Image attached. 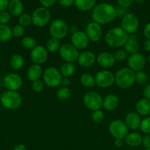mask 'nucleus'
I'll return each instance as SVG.
<instances>
[{
  "label": "nucleus",
  "instance_id": "f257e3e1",
  "mask_svg": "<svg viewBox=\"0 0 150 150\" xmlns=\"http://www.w3.org/2000/svg\"><path fill=\"white\" fill-rule=\"evenodd\" d=\"M116 17V7L107 2L99 3L92 11V18L94 22L100 25L107 24Z\"/></svg>",
  "mask_w": 150,
  "mask_h": 150
},
{
  "label": "nucleus",
  "instance_id": "f03ea898",
  "mask_svg": "<svg viewBox=\"0 0 150 150\" xmlns=\"http://www.w3.org/2000/svg\"><path fill=\"white\" fill-rule=\"evenodd\" d=\"M129 38V35L121 27H113L107 32L104 36L106 44L111 48L124 46Z\"/></svg>",
  "mask_w": 150,
  "mask_h": 150
},
{
  "label": "nucleus",
  "instance_id": "7ed1b4c3",
  "mask_svg": "<svg viewBox=\"0 0 150 150\" xmlns=\"http://www.w3.org/2000/svg\"><path fill=\"white\" fill-rule=\"evenodd\" d=\"M135 83V72L129 67H121L115 73V83L120 89H126Z\"/></svg>",
  "mask_w": 150,
  "mask_h": 150
},
{
  "label": "nucleus",
  "instance_id": "20e7f679",
  "mask_svg": "<svg viewBox=\"0 0 150 150\" xmlns=\"http://www.w3.org/2000/svg\"><path fill=\"white\" fill-rule=\"evenodd\" d=\"M22 97L16 91L6 90L0 96V103L5 109L16 110L21 105Z\"/></svg>",
  "mask_w": 150,
  "mask_h": 150
},
{
  "label": "nucleus",
  "instance_id": "39448f33",
  "mask_svg": "<svg viewBox=\"0 0 150 150\" xmlns=\"http://www.w3.org/2000/svg\"><path fill=\"white\" fill-rule=\"evenodd\" d=\"M43 81L48 87L56 88L60 86L62 76L60 70L54 67H49L43 73Z\"/></svg>",
  "mask_w": 150,
  "mask_h": 150
},
{
  "label": "nucleus",
  "instance_id": "423d86ee",
  "mask_svg": "<svg viewBox=\"0 0 150 150\" xmlns=\"http://www.w3.org/2000/svg\"><path fill=\"white\" fill-rule=\"evenodd\" d=\"M69 26L65 21L62 19H55L50 23L49 28V32L51 38H56L57 40H62L67 36L69 33Z\"/></svg>",
  "mask_w": 150,
  "mask_h": 150
},
{
  "label": "nucleus",
  "instance_id": "0eeeda50",
  "mask_svg": "<svg viewBox=\"0 0 150 150\" xmlns=\"http://www.w3.org/2000/svg\"><path fill=\"white\" fill-rule=\"evenodd\" d=\"M83 103L85 107L91 111L101 110L103 106V98L98 92L91 91L85 94Z\"/></svg>",
  "mask_w": 150,
  "mask_h": 150
},
{
  "label": "nucleus",
  "instance_id": "6e6552de",
  "mask_svg": "<svg viewBox=\"0 0 150 150\" xmlns=\"http://www.w3.org/2000/svg\"><path fill=\"white\" fill-rule=\"evenodd\" d=\"M32 23L38 27H44L49 23L51 19V13L44 7H40L35 9L32 13Z\"/></svg>",
  "mask_w": 150,
  "mask_h": 150
},
{
  "label": "nucleus",
  "instance_id": "1a4fd4ad",
  "mask_svg": "<svg viewBox=\"0 0 150 150\" xmlns=\"http://www.w3.org/2000/svg\"><path fill=\"white\" fill-rule=\"evenodd\" d=\"M108 130L109 133L114 139H124L128 134L129 129L125 124L124 121L121 120H114L109 125Z\"/></svg>",
  "mask_w": 150,
  "mask_h": 150
},
{
  "label": "nucleus",
  "instance_id": "9d476101",
  "mask_svg": "<svg viewBox=\"0 0 150 150\" xmlns=\"http://www.w3.org/2000/svg\"><path fill=\"white\" fill-rule=\"evenodd\" d=\"M96 84L101 89L110 87L115 83V74L107 70L97 72L94 76Z\"/></svg>",
  "mask_w": 150,
  "mask_h": 150
},
{
  "label": "nucleus",
  "instance_id": "9b49d317",
  "mask_svg": "<svg viewBox=\"0 0 150 150\" xmlns=\"http://www.w3.org/2000/svg\"><path fill=\"white\" fill-rule=\"evenodd\" d=\"M139 20L133 13H128L121 18V27L128 35L135 33L139 28Z\"/></svg>",
  "mask_w": 150,
  "mask_h": 150
},
{
  "label": "nucleus",
  "instance_id": "f8f14e48",
  "mask_svg": "<svg viewBox=\"0 0 150 150\" xmlns=\"http://www.w3.org/2000/svg\"><path fill=\"white\" fill-rule=\"evenodd\" d=\"M59 54L62 59L66 62L74 63L77 61L79 52L71 43H65L60 46Z\"/></svg>",
  "mask_w": 150,
  "mask_h": 150
},
{
  "label": "nucleus",
  "instance_id": "ddd939ff",
  "mask_svg": "<svg viewBox=\"0 0 150 150\" xmlns=\"http://www.w3.org/2000/svg\"><path fill=\"white\" fill-rule=\"evenodd\" d=\"M3 84L7 90L17 92L21 88L23 85V80L22 78L17 73H10L4 76Z\"/></svg>",
  "mask_w": 150,
  "mask_h": 150
},
{
  "label": "nucleus",
  "instance_id": "4468645a",
  "mask_svg": "<svg viewBox=\"0 0 150 150\" xmlns=\"http://www.w3.org/2000/svg\"><path fill=\"white\" fill-rule=\"evenodd\" d=\"M49 52L46 47L37 45L33 49L31 50L30 59L33 64H42L47 61Z\"/></svg>",
  "mask_w": 150,
  "mask_h": 150
},
{
  "label": "nucleus",
  "instance_id": "2eb2a0df",
  "mask_svg": "<svg viewBox=\"0 0 150 150\" xmlns=\"http://www.w3.org/2000/svg\"><path fill=\"white\" fill-rule=\"evenodd\" d=\"M146 64V61L145 57L141 53L132 54L128 57V67L134 72L141 71L144 70Z\"/></svg>",
  "mask_w": 150,
  "mask_h": 150
},
{
  "label": "nucleus",
  "instance_id": "dca6fc26",
  "mask_svg": "<svg viewBox=\"0 0 150 150\" xmlns=\"http://www.w3.org/2000/svg\"><path fill=\"white\" fill-rule=\"evenodd\" d=\"M71 44L77 50H84L88 46L90 40L86 33L82 31H77L71 37Z\"/></svg>",
  "mask_w": 150,
  "mask_h": 150
},
{
  "label": "nucleus",
  "instance_id": "f3484780",
  "mask_svg": "<svg viewBox=\"0 0 150 150\" xmlns=\"http://www.w3.org/2000/svg\"><path fill=\"white\" fill-rule=\"evenodd\" d=\"M85 33L90 41L93 42H98L102 36V29L101 25L94 21L90 22L86 26Z\"/></svg>",
  "mask_w": 150,
  "mask_h": 150
},
{
  "label": "nucleus",
  "instance_id": "a211bd4d",
  "mask_svg": "<svg viewBox=\"0 0 150 150\" xmlns=\"http://www.w3.org/2000/svg\"><path fill=\"white\" fill-rule=\"evenodd\" d=\"M96 62L100 67L103 68H110L114 65L116 59L113 54L108 51H102L97 56Z\"/></svg>",
  "mask_w": 150,
  "mask_h": 150
},
{
  "label": "nucleus",
  "instance_id": "6ab92c4d",
  "mask_svg": "<svg viewBox=\"0 0 150 150\" xmlns=\"http://www.w3.org/2000/svg\"><path fill=\"white\" fill-rule=\"evenodd\" d=\"M96 61V57L91 51H85L79 54L77 59L78 64L83 67H89Z\"/></svg>",
  "mask_w": 150,
  "mask_h": 150
},
{
  "label": "nucleus",
  "instance_id": "aec40b11",
  "mask_svg": "<svg viewBox=\"0 0 150 150\" xmlns=\"http://www.w3.org/2000/svg\"><path fill=\"white\" fill-rule=\"evenodd\" d=\"M141 119L139 114L137 112L130 111L127 113L125 116L124 122L126 125L127 126L128 129L135 130L139 128L140 125H141Z\"/></svg>",
  "mask_w": 150,
  "mask_h": 150
},
{
  "label": "nucleus",
  "instance_id": "412c9836",
  "mask_svg": "<svg viewBox=\"0 0 150 150\" xmlns=\"http://www.w3.org/2000/svg\"><path fill=\"white\" fill-rule=\"evenodd\" d=\"M119 98L113 94L107 95L103 98V106L105 111H112L116 110L119 105Z\"/></svg>",
  "mask_w": 150,
  "mask_h": 150
},
{
  "label": "nucleus",
  "instance_id": "4be33fe9",
  "mask_svg": "<svg viewBox=\"0 0 150 150\" xmlns=\"http://www.w3.org/2000/svg\"><path fill=\"white\" fill-rule=\"evenodd\" d=\"M8 12L13 17H19L23 14L24 5L21 0H10L8 4Z\"/></svg>",
  "mask_w": 150,
  "mask_h": 150
},
{
  "label": "nucleus",
  "instance_id": "5701e85b",
  "mask_svg": "<svg viewBox=\"0 0 150 150\" xmlns=\"http://www.w3.org/2000/svg\"><path fill=\"white\" fill-rule=\"evenodd\" d=\"M43 73L44 71H43L42 67L40 64H32L28 68L26 76L30 81L33 82L41 79V76H43Z\"/></svg>",
  "mask_w": 150,
  "mask_h": 150
},
{
  "label": "nucleus",
  "instance_id": "b1692460",
  "mask_svg": "<svg viewBox=\"0 0 150 150\" xmlns=\"http://www.w3.org/2000/svg\"><path fill=\"white\" fill-rule=\"evenodd\" d=\"M143 137L140 133L136 132H132V133H128L126 137L124 138L125 144L131 147H137L141 145L142 144Z\"/></svg>",
  "mask_w": 150,
  "mask_h": 150
},
{
  "label": "nucleus",
  "instance_id": "393cba45",
  "mask_svg": "<svg viewBox=\"0 0 150 150\" xmlns=\"http://www.w3.org/2000/svg\"><path fill=\"white\" fill-rule=\"evenodd\" d=\"M135 110L139 115L147 117L150 114V100L142 98L135 104Z\"/></svg>",
  "mask_w": 150,
  "mask_h": 150
},
{
  "label": "nucleus",
  "instance_id": "a878e982",
  "mask_svg": "<svg viewBox=\"0 0 150 150\" xmlns=\"http://www.w3.org/2000/svg\"><path fill=\"white\" fill-rule=\"evenodd\" d=\"M124 48L125 51L127 54L132 55V54L138 53L140 49V45L136 39H135L132 37L129 36V38L124 45Z\"/></svg>",
  "mask_w": 150,
  "mask_h": 150
},
{
  "label": "nucleus",
  "instance_id": "bb28decb",
  "mask_svg": "<svg viewBox=\"0 0 150 150\" xmlns=\"http://www.w3.org/2000/svg\"><path fill=\"white\" fill-rule=\"evenodd\" d=\"M96 0H74V5L80 11H88L94 8Z\"/></svg>",
  "mask_w": 150,
  "mask_h": 150
},
{
  "label": "nucleus",
  "instance_id": "cd10ccee",
  "mask_svg": "<svg viewBox=\"0 0 150 150\" xmlns=\"http://www.w3.org/2000/svg\"><path fill=\"white\" fill-rule=\"evenodd\" d=\"M24 59L23 56L21 54H13L10 59L9 61V64L11 68H13L15 70H19L21 69L24 65Z\"/></svg>",
  "mask_w": 150,
  "mask_h": 150
},
{
  "label": "nucleus",
  "instance_id": "c85d7f7f",
  "mask_svg": "<svg viewBox=\"0 0 150 150\" xmlns=\"http://www.w3.org/2000/svg\"><path fill=\"white\" fill-rule=\"evenodd\" d=\"M75 70H76V67L74 63L65 62L60 67V72L63 77L69 78L73 76L74 73H75Z\"/></svg>",
  "mask_w": 150,
  "mask_h": 150
},
{
  "label": "nucleus",
  "instance_id": "c756f323",
  "mask_svg": "<svg viewBox=\"0 0 150 150\" xmlns=\"http://www.w3.org/2000/svg\"><path fill=\"white\" fill-rule=\"evenodd\" d=\"M13 38L12 29L7 25L0 24V42H7Z\"/></svg>",
  "mask_w": 150,
  "mask_h": 150
},
{
  "label": "nucleus",
  "instance_id": "7c9ffc66",
  "mask_svg": "<svg viewBox=\"0 0 150 150\" xmlns=\"http://www.w3.org/2000/svg\"><path fill=\"white\" fill-rule=\"evenodd\" d=\"M61 44L59 40L54 38H50L46 43V48L50 53H55L59 51Z\"/></svg>",
  "mask_w": 150,
  "mask_h": 150
},
{
  "label": "nucleus",
  "instance_id": "2f4dec72",
  "mask_svg": "<svg viewBox=\"0 0 150 150\" xmlns=\"http://www.w3.org/2000/svg\"><path fill=\"white\" fill-rule=\"evenodd\" d=\"M80 82L82 85L85 87L91 88L96 85L95 78L91 73H85L82 74L80 77Z\"/></svg>",
  "mask_w": 150,
  "mask_h": 150
},
{
  "label": "nucleus",
  "instance_id": "473e14b6",
  "mask_svg": "<svg viewBox=\"0 0 150 150\" xmlns=\"http://www.w3.org/2000/svg\"><path fill=\"white\" fill-rule=\"evenodd\" d=\"M56 96H57V99H59L60 100H68L71 96V91L69 88L61 86L57 89V92H56Z\"/></svg>",
  "mask_w": 150,
  "mask_h": 150
},
{
  "label": "nucleus",
  "instance_id": "72a5a7b5",
  "mask_svg": "<svg viewBox=\"0 0 150 150\" xmlns=\"http://www.w3.org/2000/svg\"><path fill=\"white\" fill-rule=\"evenodd\" d=\"M21 45L25 49L32 50L37 45V41L35 38L31 36H25L21 40Z\"/></svg>",
  "mask_w": 150,
  "mask_h": 150
},
{
  "label": "nucleus",
  "instance_id": "f704fd0d",
  "mask_svg": "<svg viewBox=\"0 0 150 150\" xmlns=\"http://www.w3.org/2000/svg\"><path fill=\"white\" fill-rule=\"evenodd\" d=\"M149 76L144 70L135 72V82L139 85H144L148 82Z\"/></svg>",
  "mask_w": 150,
  "mask_h": 150
},
{
  "label": "nucleus",
  "instance_id": "c9c22d12",
  "mask_svg": "<svg viewBox=\"0 0 150 150\" xmlns=\"http://www.w3.org/2000/svg\"><path fill=\"white\" fill-rule=\"evenodd\" d=\"M139 128L142 133L146 135L150 134V117H146L141 120Z\"/></svg>",
  "mask_w": 150,
  "mask_h": 150
},
{
  "label": "nucleus",
  "instance_id": "e433bc0d",
  "mask_svg": "<svg viewBox=\"0 0 150 150\" xmlns=\"http://www.w3.org/2000/svg\"><path fill=\"white\" fill-rule=\"evenodd\" d=\"M19 23L24 27L29 26L31 23H32V16L28 13H23L19 17Z\"/></svg>",
  "mask_w": 150,
  "mask_h": 150
},
{
  "label": "nucleus",
  "instance_id": "4c0bfd02",
  "mask_svg": "<svg viewBox=\"0 0 150 150\" xmlns=\"http://www.w3.org/2000/svg\"><path fill=\"white\" fill-rule=\"evenodd\" d=\"M91 120L96 124H100L104 120V112L101 111V110H97V111H93L92 114H91Z\"/></svg>",
  "mask_w": 150,
  "mask_h": 150
},
{
  "label": "nucleus",
  "instance_id": "58836bf2",
  "mask_svg": "<svg viewBox=\"0 0 150 150\" xmlns=\"http://www.w3.org/2000/svg\"><path fill=\"white\" fill-rule=\"evenodd\" d=\"M25 29L23 26L20 24H17L12 28V36L13 38H21L24 35Z\"/></svg>",
  "mask_w": 150,
  "mask_h": 150
},
{
  "label": "nucleus",
  "instance_id": "ea45409f",
  "mask_svg": "<svg viewBox=\"0 0 150 150\" xmlns=\"http://www.w3.org/2000/svg\"><path fill=\"white\" fill-rule=\"evenodd\" d=\"M116 62L124 61L127 57V53L125 51L124 49H119L113 54Z\"/></svg>",
  "mask_w": 150,
  "mask_h": 150
},
{
  "label": "nucleus",
  "instance_id": "a19ab883",
  "mask_svg": "<svg viewBox=\"0 0 150 150\" xmlns=\"http://www.w3.org/2000/svg\"><path fill=\"white\" fill-rule=\"evenodd\" d=\"M44 89V83L41 79L32 82V89L35 92H41Z\"/></svg>",
  "mask_w": 150,
  "mask_h": 150
},
{
  "label": "nucleus",
  "instance_id": "79ce46f5",
  "mask_svg": "<svg viewBox=\"0 0 150 150\" xmlns=\"http://www.w3.org/2000/svg\"><path fill=\"white\" fill-rule=\"evenodd\" d=\"M12 16L8 11L0 12V24L7 25L11 20Z\"/></svg>",
  "mask_w": 150,
  "mask_h": 150
},
{
  "label": "nucleus",
  "instance_id": "37998d69",
  "mask_svg": "<svg viewBox=\"0 0 150 150\" xmlns=\"http://www.w3.org/2000/svg\"><path fill=\"white\" fill-rule=\"evenodd\" d=\"M116 17L122 18L124 16H126V15L128 13L127 8H124V7H116Z\"/></svg>",
  "mask_w": 150,
  "mask_h": 150
},
{
  "label": "nucleus",
  "instance_id": "c03bdc74",
  "mask_svg": "<svg viewBox=\"0 0 150 150\" xmlns=\"http://www.w3.org/2000/svg\"><path fill=\"white\" fill-rule=\"evenodd\" d=\"M134 2H135V0H118V4L119 7H124V8H128Z\"/></svg>",
  "mask_w": 150,
  "mask_h": 150
},
{
  "label": "nucleus",
  "instance_id": "a18cd8bd",
  "mask_svg": "<svg viewBox=\"0 0 150 150\" xmlns=\"http://www.w3.org/2000/svg\"><path fill=\"white\" fill-rule=\"evenodd\" d=\"M42 6L46 8H49L52 6H54L56 4L57 0H39Z\"/></svg>",
  "mask_w": 150,
  "mask_h": 150
},
{
  "label": "nucleus",
  "instance_id": "49530a36",
  "mask_svg": "<svg viewBox=\"0 0 150 150\" xmlns=\"http://www.w3.org/2000/svg\"><path fill=\"white\" fill-rule=\"evenodd\" d=\"M141 144L145 149H150V134L146 135L143 137Z\"/></svg>",
  "mask_w": 150,
  "mask_h": 150
},
{
  "label": "nucleus",
  "instance_id": "de8ad7c7",
  "mask_svg": "<svg viewBox=\"0 0 150 150\" xmlns=\"http://www.w3.org/2000/svg\"><path fill=\"white\" fill-rule=\"evenodd\" d=\"M60 6L63 7H69L74 4V0H57Z\"/></svg>",
  "mask_w": 150,
  "mask_h": 150
},
{
  "label": "nucleus",
  "instance_id": "09e8293b",
  "mask_svg": "<svg viewBox=\"0 0 150 150\" xmlns=\"http://www.w3.org/2000/svg\"><path fill=\"white\" fill-rule=\"evenodd\" d=\"M143 96L145 99L150 100V84L146 85L143 89Z\"/></svg>",
  "mask_w": 150,
  "mask_h": 150
},
{
  "label": "nucleus",
  "instance_id": "8fccbe9b",
  "mask_svg": "<svg viewBox=\"0 0 150 150\" xmlns=\"http://www.w3.org/2000/svg\"><path fill=\"white\" fill-rule=\"evenodd\" d=\"M144 35L146 40H150V23H148L146 24V26L144 28Z\"/></svg>",
  "mask_w": 150,
  "mask_h": 150
},
{
  "label": "nucleus",
  "instance_id": "3c124183",
  "mask_svg": "<svg viewBox=\"0 0 150 150\" xmlns=\"http://www.w3.org/2000/svg\"><path fill=\"white\" fill-rule=\"evenodd\" d=\"M9 0H0V12L5 11L8 7Z\"/></svg>",
  "mask_w": 150,
  "mask_h": 150
},
{
  "label": "nucleus",
  "instance_id": "603ef678",
  "mask_svg": "<svg viewBox=\"0 0 150 150\" xmlns=\"http://www.w3.org/2000/svg\"><path fill=\"white\" fill-rule=\"evenodd\" d=\"M70 79L69 78L66 77H63L61 80V83H60V86H63V87H68V86L70 85Z\"/></svg>",
  "mask_w": 150,
  "mask_h": 150
},
{
  "label": "nucleus",
  "instance_id": "864d4df0",
  "mask_svg": "<svg viewBox=\"0 0 150 150\" xmlns=\"http://www.w3.org/2000/svg\"><path fill=\"white\" fill-rule=\"evenodd\" d=\"M124 139H114V145L118 148H121L124 145Z\"/></svg>",
  "mask_w": 150,
  "mask_h": 150
},
{
  "label": "nucleus",
  "instance_id": "5fc2aeb1",
  "mask_svg": "<svg viewBox=\"0 0 150 150\" xmlns=\"http://www.w3.org/2000/svg\"><path fill=\"white\" fill-rule=\"evenodd\" d=\"M143 47H144V49L145 51L150 52V40H146L144 42L143 44Z\"/></svg>",
  "mask_w": 150,
  "mask_h": 150
},
{
  "label": "nucleus",
  "instance_id": "6e6d98bb",
  "mask_svg": "<svg viewBox=\"0 0 150 150\" xmlns=\"http://www.w3.org/2000/svg\"><path fill=\"white\" fill-rule=\"evenodd\" d=\"M13 150H26V146L24 144H18L13 147Z\"/></svg>",
  "mask_w": 150,
  "mask_h": 150
},
{
  "label": "nucleus",
  "instance_id": "4d7b16f0",
  "mask_svg": "<svg viewBox=\"0 0 150 150\" xmlns=\"http://www.w3.org/2000/svg\"><path fill=\"white\" fill-rule=\"evenodd\" d=\"M69 31L71 32V34H74V32H77V26H75V25H71V26H69Z\"/></svg>",
  "mask_w": 150,
  "mask_h": 150
},
{
  "label": "nucleus",
  "instance_id": "13d9d810",
  "mask_svg": "<svg viewBox=\"0 0 150 150\" xmlns=\"http://www.w3.org/2000/svg\"><path fill=\"white\" fill-rule=\"evenodd\" d=\"M135 2L138 4H144V2L145 1V0H135Z\"/></svg>",
  "mask_w": 150,
  "mask_h": 150
},
{
  "label": "nucleus",
  "instance_id": "bf43d9fd",
  "mask_svg": "<svg viewBox=\"0 0 150 150\" xmlns=\"http://www.w3.org/2000/svg\"><path fill=\"white\" fill-rule=\"evenodd\" d=\"M148 59H149V63H150V53H149V57H148Z\"/></svg>",
  "mask_w": 150,
  "mask_h": 150
},
{
  "label": "nucleus",
  "instance_id": "052dcab7",
  "mask_svg": "<svg viewBox=\"0 0 150 150\" xmlns=\"http://www.w3.org/2000/svg\"><path fill=\"white\" fill-rule=\"evenodd\" d=\"M144 150H150V149H145Z\"/></svg>",
  "mask_w": 150,
  "mask_h": 150
}]
</instances>
